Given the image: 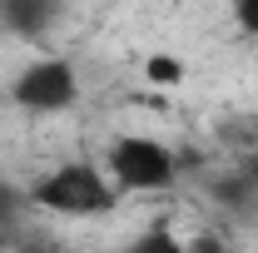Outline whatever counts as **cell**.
Segmentation results:
<instances>
[{"label":"cell","instance_id":"6da1fadb","mask_svg":"<svg viewBox=\"0 0 258 253\" xmlns=\"http://www.w3.org/2000/svg\"><path fill=\"white\" fill-rule=\"evenodd\" d=\"M30 204L45 214H70V219H90L114 209V184L99 174L95 164H60L50 169L30 189Z\"/></svg>","mask_w":258,"mask_h":253},{"label":"cell","instance_id":"7a4b0ae2","mask_svg":"<svg viewBox=\"0 0 258 253\" xmlns=\"http://www.w3.org/2000/svg\"><path fill=\"white\" fill-rule=\"evenodd\" d=\"M179 174V159L164 149L159 139H144V134H124L109 144V179L129 194H154L169 189Z\"/></svg>","mask_w":258,"mask_h":253},{"label":"cell","instance_id":"3957f363","mask_svg":"<svg viewBox=\"0 0 258 253\" xmlns=\"http://www.w3.org/2000/svg\"><path fill=\"white\" fill-rule=\"evenodd\" d=\"M10 99L30 114H60L80 99V80H75V65L70 60H35L15 75Z\"/></svg>","mask_w":258,"mask_h":253},{"label":"cell","instance_id":"277c9868","mask_svg":"<svg viewBox=\"0 0 258 253\" xmlns=\"http://www.w3.org/2000/svg\"><path fill=\"white\" fill-rule=\"evenodd\" d=\"M64 0H5V10H0V25L15 35H25V40H35V35H45L55 20H60Z\"/></svg>","mask_w":258,"mask_h":253},{"label":"cell","instance_id":"5b68a950","mask_svg":"<svg viewBox=\"0 0 258 253\" xmlns=\"http://www.w3.org/2000/svg\"><path fill=\"white\" fill-rule=\"evenodd\" d=\"M209 194H214L224 209H248V204L258 199V189L248 184V174H243V169H233V174H219V179L209 184Z\"/></svg>","mask_w":258,"mask_h":253},{"label":"cell","instance_id":"8992f818","mask_svg":"<svg viewBox=\"0 0 258 253\" xmlns=\"http://www.w3.org/2000/svg\"><path fill=\"white\" fill-rule=\"evenodd\" d=\"M144 75H149V85H179L184 80V65L174 60V55H149L144 60Z\"/></svg>","mask_w":258,"mask_h":253},{"label":"cell","instance_id":"52a82bcc","mask_svg":"<svg viewBox=\"0 0 258 253\" xmlns=\"http://www.w3.org/2000/svg\"><path fill=\"white\" fill-rule=\"evenodd\" d=\"M25 204H30V194H20L10 179H0V223H10L20 209H25Z\"/></svg>","mask_w":258,"mask_h":253},{"label":"cell","instance_id":"ba28073f","mask_svg":"<svg viewBox=\"0 0 258 253\" xmlns=\"http://www.w3.org/2000/svg\"><path fill=\"white\" fill-rule=\"evenodd\" d=\"M233 25L243 35H258V0H233Z\"/></svg>","mask_w":258,"mask_h":253},{"label":"cell","instance_id":"9c48e42d","mask_svg":"<svg viewBox=\"0 0 258 253\" xmlns=\"http://www.w3.org/2000/svg\"><path fill=\"white\" fill-rule=\"evenodd\" d=\"M134 248H159V253H179V238L174 233H144Z\"/></svg>","mask_w":258,"mask_h":253},{"label":"cell","instance_id":"30bf717a","mask_svg":"<svg viewBox=\"0 0 258 253\" xmlns=\"http://www.w3.org/2000/svg\"><path fill=\"white\" fill-rule=\"evenodd\" d=\"M238 169H243V174H248V184H253V189H258V149H253V154H248V159H243V164H238Z\"/></svg>","mask_w":258,"mask_h":253},{"label":"cell","instance_id":"8fae6325","mask_svg":"<svg viewBox=\"0 0 258 253\" xmlns=\"http://www.w3.org/2000/svg\"><path fill=\"white\" fill-rule=\"evenodd\" d=\"M0 10H5V0H0Z\"/></svg>","mask_w":258,"mask_h":253}]
</instances>
